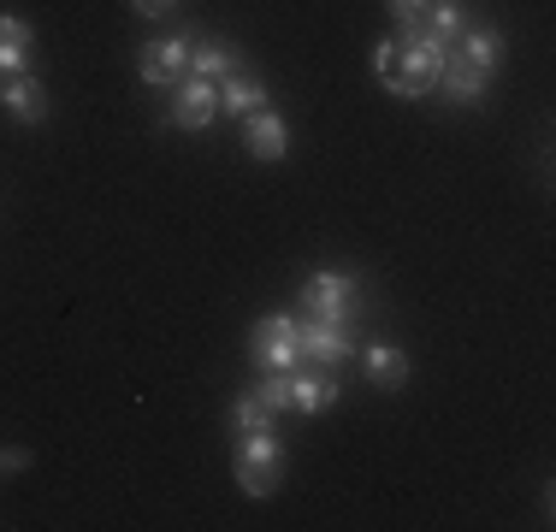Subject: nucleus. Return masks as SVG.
I'll list each match as a JSON object with an SVG mask.
<instances>
[{
    "mask_svg": "<svg viewBox=\"0 0 556 532\" xmlns=\"http://www.w3.org/2000/svg\"><path fill=\"white\" fill-rule=\"evenodd\" d=\"M255 396L273 408V415H285V408H290V372H267V379L255 384Z\"/></svg>",
    "mask_w": 556,
    "mask_h": 532,
    "instance_id": "nucleus-19",
    "label": "nucleus"
},
{
    "mask_svg": "<svg viewBox=\"0 0 556 532\" xmlns=\"http://www.w3.org/2000/svg\"><path fill=\"white\" fill-rule=\"evenodd\" d=\"M237 72V53L231 42H219V36H207V42H190V77H207V84H219V77Z\"/></svg>",
    "mask_w": 556,
    "mask_h": 532,
    "instance_id": "nucleus-13",
    "label": "nucleus"
},
{
    "mask_svg": "<svg viewBox=\"0 0 556 532\" xmlns=\"http://www.w3.org/2000/svg\"><path fill=\"white\" fill-rule=\"evenodd\" d=\"M137 72H142V84H154V89L184 84V77H190V42H184V36H161V42H149V48H142V60H137Z\"/></svg>",
    "mask_w": 556,
    "mask_h": 532,
    "instance_id": "nucleus-7",
    "label": "nucleus"
},
{
    "mask_svg": "<svg viewBox=\"0 0 556 532\" xmlns=\"http://www.w3.org/2000/svg\"><path fill=\"white\" fill-rule=\"evenodd\" d=\"M249 362L261 372H296L302 367V343H296V319L290 314H267L249 331Z\"/></svg>",
    "mask_w": 556,
    "mask_h": 532,
    "instance_id": "nucleus-4",
    "label": "nucleus"
},
{
    "mask_svg": "<svg viewBox=\"0 0 556 532\" xmlns=\"http://www.w3.org/2000/svg\"><path fill=\"white\" fill-rule=\"evenodd\" d=\"M278 485H285L278 432H243L237 438V491H243V497H273Z\"/></svg>",
    "mask_w": 556,
    "mask_h": 532,
    "instance_id": "nucleus-2",
    "label": "nucleus"
},
{
    "mask_svg": "<svg viewBox=\"0 0 556 532\" xmlns=\"http://www.w3.org/2000/svg\"><path fill=\"white\" fill-rule=\"evenodd\" d=\"M219 113V84H207V77H184V84H172V106L166 118L178 130H207Z\"/></svg>",
    "mask_w": 556,
    "mask_h": 532,
    "instance_id": "nucleus-6",
    "label": "nucleus"
},
{
    "mask_svg": "<svg viewBox=\"0 0 556 532\" xmlns=\"http://www.w3.org/2000/svg\"><path fill=\"white\" fill-rule=\"evenodd\" d=\"M450 48L468 53V60L480 65V72H497V60H503V36L492 30V24H468V30H462Z\"/></svg>",
    "mask_w": 556,
    "mask_h": 532,
    "instance_id": "nucleus-14",
    "label": "nucleus"
},
{
    "mask_svg": "<svg viewBox=\"0 0 556 532\" xmlns=\"http://www.w3.org/2000/svg\"><path fill=\"white\" fill-rule=\"evenodd\" d=\"M296 343H302V367H338L355 355V326H338V319H296Z\"/></svg>",
    "mask_w": 556,
    "mask_h": 532,
    "instance_id": "nucleus-5",
    "label": "nucleus"
},
{
    "mask_svg": "<svg viewBox=\"0 0 556 532\" xmlns=\"http://www.w3.org/2000/svg\"><path fill=\"white\" fill-rule=\"evenodd\" d=\"M302 314L338 319V326H355V319H362V284H355L350 273H332V266H320V273L302 278Z\"/></svg>",
    "mask_w": 556,
    "mask_h": 532,
    "instance_id": "nucleus-3",
    "label": "nucleus"
},
{
    "mask_svg": "<svg viewBox=\"0 0 556 532\" xmlns=\"http://www.w3.org/2000/svg\"><path fill=\"white\" fill-rule=\"evenodd\" d=\"M332 403H338L332 367H296L290 372V408H296V415H326Z\"/></svg>",
    "mask_w": 556,
    "mask_h": 532,
    "instance_id": "nucleus-10",
    "label": "nucleus"
},
{
    "mask_svg": "<svg viewBox=\"0 0 556 532\" xmlns=\"http://www.w3.org/2000/svg\"><path fill=\"white\" fill-rule=\"evenodd\" d=\"M485 84H492V72H480V65L468 60V53L444 48V72H439V89L456 106H480L485 101Z\"/></svg>",
    "mask_w": 556,
    "mask_h": 532,
    "instance_id": "nucleus-9",
    "label": "nucleus"
},
{
    "mask_svg": "<svg viewBox=\"0 0 556 532\" xmlns=\"http://www.w3.org/2000/svg\"><path fill=\"white\" fill-rule=\"evenodd\" d=\"M231 426H237V438H243V432H278V415L261 403L255 391H249V396H237V403H231Z\"/></svg>",
    "mask_w": 556,
    "mask_h": 532,
    "instance_id": "nucleus-18",
    "label": "nucleus"
},
{
    "mask_svg": "<svg viewBox=\"0 0 556 532\" xmlns=\"http://www.w3.org/2000/svg\"><path fill=\"white\" fill-rule=\"evenodd\" d=\"M367 372H374V384H386V391H403L408 384V355L391 350V343H374V350H367Z\"/></svg>",
    "mask_w": 556,
    "mask_h": 532,
    "instance_id": "nucleus-16",
    "label": "nucleus"
},
{
    "mask_svg": "<svg viewBox=\"0 0 556 532\" xmlns=\"http://www.w3.org/2000/svg\"><path fill=\"white\" fill-rule=\"evenodd\" d=\"M261 106H267V84H261L255 72H243V65H237L231 77H219V113L249 118V113H261Z\"/></svg>",
    "mask_w": 556,
    "mask_h": 532,
    "instance_id": "nucleus-12",
    "label": "nucleus"
},
{
    "mask_svg": "<svg viewBox=\"0 0 556 532\" xmlns=\"http://www.w3.org/2000/svg\"><path fill=\"white\" fill-rule=\"evenodd\" d=\"M420 24H427V36H432V42H456V36L462 30H468V12H462V0H432V7H427V18H420Z\"/></svg>",
    "mask_w": 556,
    "mask_h": 532,
    "instance_id": "nucleus-17",
    "label": "nucleus"
},
{
    "mask_svg": "<svg viewBox=\"0 0 556 532\" xmlns=\"http://www.w3.org/2000/svg\"><path fill=\"white\" fill-rule=\"evenodd\" d=\"M444 72V42L432 36H415V42H396V36H379L374 42V77L391 89L396 101H420L439 89Z\"/></svg>",
    "mask_w": 556,
    "mask_h": 532,
    "instance_id": "nucleus-1",
    "label": "nucleus"
},
{
    "mask_svg": "<svg viewBox=\"0 0 556 532\" xmlns=\"http://www.w3.org/2000/svg\"><path fill=\"white\" fill-rule=\"evenodd\" d=\"M24 60H30V24L18 12H0V77L24 72Z\"/></svg>",
    "mask_w": 556,
    "mask_h": 532,
    "instance_id": "nucleus-15",
    "label": "nucleus"
},
{
    "mask_svg": "<svg viewBox=\"0 0 556 532\" xmlns=\"http://www.w3.org/2000/svg\"><path fill=\"white\" fill-rule=\"evenodd\" d=\"M0 106H7L18 125H42L48 113H54V101H48V84L30 72H12L7 84H0Z\"/></svg>",
    "mask_w": 556,
    "mask_h": 532,
    "instance_id": "nucleus-8",
    "label": "nucleus"
},
{
    "mask_svg": "<svg viewBox=\"0 0 556 532\" xmlns=\"http://www.w3.org/2000/svg\"><path fill=\"white\" fill-rule=\"evenodd\" d=\"M386 7H391V24H396V30H408V24H420V18H427V7H432V0H386Z\"/></svg>",
    "mask_w": 556,
    "mask_h": 532,
    "instance_id": "nucleus-20",
    "label": "nucleus"
},
{
    "mask_svg": "<svg viewBox=\"0 0 556 532\" xmlns=\"http://www.w3.org/2000/svg\"><path fill=\"white\" fill-rule=\"evenodd\" d=\"M130 7H137V12H142V18H166V12H172V7H178V0H130Z\"/></svg>",
    "mask_w": 556,
    "mask_h": 532,
    "instance_id": "nucleus-21",
    "label": "nucleus"
},
{
    "mask_svg": "<svg viewBox=\"0 0 556 532\" xmlns=\"http://www.w3.org/2000/svg\"><path fill=\"white\" fill-rule=\"evenodd\" d=\"M243 142L255 160H285L290 154V125L273 113V106H261V113L243 118Z\"/></svg>",
    "mask_w": 556,
    "mask_h": 532,
    "instance_id": "nucleus-11",
    "label": "nucleus"
},
{
    "mask_svg": "<svg viewBox=\"0 0 556 532\" xmlns=\"http://www.w3.org/2000/svg\"><path fill=\"white\" fill-rule=\"evenodd\" d=\"M0 84H7V77H0Z\"/></svg>",
    "mask_w": 556,
    "mask_h": 532,
    "instance_id": "nucleus-22",
    "label": "nucleus"
}]
</instances>
